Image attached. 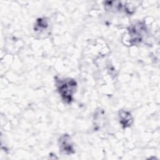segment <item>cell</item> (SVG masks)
I'll list each match as a JSON object with an SVG mask.
<instances>
[{"label": "cell", "mask_w": 160, "mask_h": 160, "mask_svg": "<svg viewBox=\"0 0 160 160\" xmlns=\"http://www.w3.org/2000/svg\"><path fill=\"white\" fill-rule=\"evenodd\" d=\"M56 84L58 91L62 101L66 103H71L73 99V94L76 91L77 83L71 78H56Z\"/></svg>", "instance_id": "6da1fadb"}, {"label": "cell", "mask_w": 160, "mask_h": 160, "mask_svg": "<svg viewBox=\"0 0 160 160\" xmlns=\"http://www.w3.org/2000/svg\"><path fill=\"white\" fill-rule=\"evenodd\" d=\"M146 26L142 22H137L131 25L128 28L130 44L134 45L140 43L146 34Z\"/></svg>", "instance_id": "7a4b0ae2"}, {"label": "cell", "mask_w": 160, "mask_h": 160, "mask_svg": "<svg viewBox=\"0 0 160 160\" xmlns=\"http://www.w3.org/2000/svg\"><path fill=\"white\" fill-rule=\"evenodd\" d=\"M59 147L60 152L63 154H71L74 153L73 144L68 134H63L59 139Z\"/></svg>", "instance_id": "3957f363"}, {"label": "cell", "mask_w": 160, "mask_h": 160, "mask_svg": "<svg viewBox=\"0 0 160 160\" xmlns=\"http://www.w3.org/2000/svg\"><path fill=\"white\" fill-rule=\"evenodd\" d=\"M118 117L119 122L123 128H126L131 126L133 122L132 117L131 113L127 111L121 110L119 111Z\"/></svg>", "instance_id": "277c9868"}, {"label": "cell", "mask_w": 160, "mask_h": 160, "mask_svg": "<svg viewBox=\"0 0 160 160\" xmlns=\"http://www.w3.org/2000/svg\"><path fill=\"white\" fill-rule=\"evenodd\" d=\"M48 26V21L46 18H39L36 20L34 29L35 31H42L46 29Z\"/></svg>", "instance_id": "5b68a950"}]
</instances>
